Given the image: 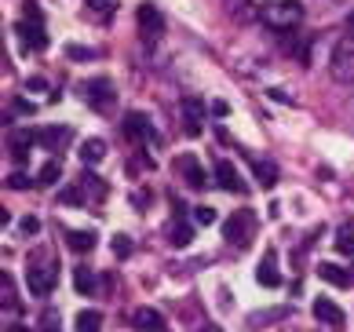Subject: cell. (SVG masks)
<instances>
[{"label": "cell", "mask_w": 354, "mask_h": 332, "mask_svg": "<svg viewBox=\"0 0 354 332\" xmlns=\"http://www.w3.org/2000/svg\"><path fill=\"white\" fill-rule=\"evenodd\" d=\"M59 282V263L48 256V252H41V256L30 259V267H26V285H30L33 296H48L51 288H55Z\"/></svg>", "instance_id": "1"}, {"label": "cell", "mask_w": 354, "mask_h": 332, "mask_svg": "<svg viewBox=\"0 0 354 332\" xmlns=\"http://www.w3.org/2000/svg\"><path fill=\"white\" fill-rule=\"evenodd\" d=\"M259 19H263L270 30L288 33V30H296V26L304 22V4H299V0H274V4H267L263 11H259Z\"/></svg>", "instance_id": "2"}, {"label": "cell", "mask_w": 354, "mask_h": 332, "mask_svg": "<svg viewBox=\"0 0 354 332\" xmlns=\"http://www.w3.org/2000/svg\"><path fill=\"white\" fill-rule=\"evenodd\" d=\"M329 73H333V81H339V84H354V33H347V37L336 41L333 55H329Z\"/></svg>", "instance_id": "3"}, {"label": "cell", "mask_w": 354, "mask_h": 332, "mask_svg": "<svg viewBox=\"0 0 354 332\" xmlns=\"http://www.w3.org/2000/svg\"><path fill=\"white\" fill-rule=\"evenodd\" d=\"M252 234H256V216L252 212H234V216L223 223V237H227V245L234 248H248L252 245Z\"/></svg>", "instance_id": "4"}, {"label": "cell", "mask_w": 354, "mask_h": 332, "mask_svg": "<svg viewBox=\"0 0 354 332\" xmlns=\"http://www.w3.org/2000/svg\"><path fill=\"white\" fill-rule=\"evenodd\" d=\"M84 95H88L91 106H99V110H113V102H117V91H113V84L106 81V77L88 81V84H84Z\"/></svg>", "instance_id": "5"}, {"label": "cell", "mask_w": 354, "mask_h": 332, "mask_svg": "<svg viewBox=\"0 0 354 332\" xmlns=\"http://www.w3.org/2000/svg\"><path fill=\"white\" fill-rule=\"evenodd\" d=\"M136 19H139V30H142V37H147V41H157V37L165 33V15H161L157 8L142 4V8L136 11Z\"/></svg>", "instance_id": "6"}, {"label": "cell", "mask_w": 354, "mask_h": 332, "mask_svg": "<svg viewBox=\"0 0 354 332\" xmlns=\"http://www.w3.org/2000/svg\"><path fill=\"white\" fill-rule=\"evenodd\" d=\"M314 317H318V322H325V325H333L336 332H344V311L336 307L333 299H314Z\"/></svg>", "instance_id": "7"}, {"label": "cell", "mask_w": 354, "mask_h": 332, "mask_svg": "<svg viewBox=\"0 0 354 332\" xmlns=\"http://www.w3.org/2000/svg\"><path fill=\"white\" fill-rule=\"evenodd\" d=\"M132 325H136L139 332H168V325H165V317L157 314L153 307H139V311L132 314Z\"/></svg>", "instance_id": "8"}, {"label": "cell", "mask_w": 354, "mask_h": 332, "mask_svg": "<svg viewBox=\"0 0 354 332\" xmlns=\"http://www.w3.org/2000/svg\"><path fill=\"white\" fill-rule=\"evenodd\" d=\"M124 136L142 139V142H153V139H157V131L150 128V121H147L142 113H128V117H124Z\"/></svg>", "instance_id": "9"}, {"label": "cell", "mask_w": 354, "mask_h": 332, "mask_svg": "<svg viewBox=\"0 0 354 332\" xmlns=\"http://www.w3.org/2000/svg\"><path fill=\"white\" fill-rule=\"evenodd\" d=\"M201 117H205V106L198 99H183V124H187V136H198L201 131Z\"/></svg>", "instance_id": "10"}, {"label": "cell", "mask_w": 354, "mask_h": 332, "mask_svg": "<svg viewBox=\"0 0 354 332\" xmlns=\"http://www.w3.org/2000/svg\"><path fill=\"white\" fill-rule=\"evenodd\" d=\"M223 8H227V19L230 22H252L259 15L252 0H223Z\"/></svg>", "instance_id": "11"}, {"label": "cell", "mask_w": 354, "mask_h": 332, "mask_svg": "<svg viewBox=\"0 0 354 332\" xmlns=\"http://www.w3.org/2000/svg\"><path fill=\"white\" fill-rule=\"evenodd\" d=\"M256 282L259 285H281V270H278V259H274V252H267V256H263V263H259V267H256Z\"/></svg>", "instance_id": "12"}, {"label": "cell", "mask_w": 354, "mask_h": 332, "mask_svg": "<svg viewBox=\"0 0 354 332\" xmlns=\"http://www.w3.org/2000/svg\"><path fill=\"white\" fill-rule=\"evenodd\" d=\"M176 172H183V176H187V183L190 187H205V172L198 168V161H194L190 154H183V157H176Z\"/></svg>", "instance_id": "13"}, {"label": "cell", "mask_w": 354, "mask_h": 332, "mask_svg": "<svg viewBox=\"0 0 354 332\" xmlns=\"http://www.w3.org/2000/svg\"><path fill=\"white\" fill-rule=\"evenodd\" d=\"M318 274H322V282H329V285H336V288H347V285L354 282V277L339 267V263H322Z\"/></svg>", "instance_id": "14"}, {"label": "cell", "mask_w": 354, "mask_h": 332, "mask_svg": "<svg viewBox=\"0 0 354 332\" xmlns=\"http://www.w3.org/2000/svg\"><path fill=\"white\" fill-rule=\"evenodd\" d=\"M37 142L48 146V150H62L70 142V128H44V131H37Z\"/></svg>", "instance_id": "15"}, {"label": "cell", "mask_w": 354, "mask_h": 332, "mask_svg": "<svg viewBox=\"0 0 354 332\" xmlns=\"http://www.w3.org/2000/svg\"><path fill=\"white\" fill-rule=\"evenodd\" d=\"M216 179H219V187H223V190H230V194H238V190H241L238 168H234L230 161H219V165H216Z\"/></svg>", "instance_id": "16"}, {"label": "cell", "mask_w": 354, "mask_h": 332, "mask_svg": "<svg viewBox=\"0 0 354 332\" xmlns=\"http://www.w3.org/2000/svg\"><path fill=\"white\" fill-rule=\"evenodd\" d=\"M336 252H344V256H354V219H347L344 227L336 230Z\"/></svg>", "instance_id": "17"}, {"label": "cell", "mask_w": 354, "mask_h": 332, "mask_svg": "<svg viewBox=\"0 0 354 332\" xmlns=\"http://www.w3.org/2000/svg\"><path fill=\"white\" fill-rule=\"evenodd\" d=\"M73 285H77L81 296H95V274H91L88 267H77L73 270Z\"/></svg>", "instance_id": "18"}, {"label": "cell", "mask_w": 354, "mask_h": 332, "mask_svg": "<svg viewBox=\"0 0 354 332\" xmlns=\"http://www.w3.org/2000/svg\"><path fill=\"white\" fill-rule=\"evenodd\" d=\"M66 245L73 252H88V248H95V234H88V230H70L66 234Z\"/></svg>", "instance_id": "19"}, {"label": "cell", "mask_w": 354, "mask_h": 332, "mask_svg": "<svg viewBox=\"0 0 354 332\" xmlns=\"http://www.w3.org/2000/svg\"><path fill=\"white\" fill-rule=\"evenodd\" d=\"M19 37H22V41H26V48H44L48 44V37H44V30H41V26H37V30H33V26H19Z\"/></svg>", "instance_id": "20"}, {"label": "cell", "mask_w": 354, "mask_h": 332, "mask_svg": "<svg viewBox=\"0 0 354 332\" xmlns=\"http://www.w3.org/2000/svg\"><path fill=\"white\" fill-rule=\"evenodd\" d=\"M81 157L91 165V161H102V157H106V142L102 139H88L84 146H81Z\"/></svg>", "instance_id": "21"}, {"label": "cell", "mask_w": 354, "mask_h": 332, "mask_svg": "<svg viewBox=\"0 0 354 332\" xmlns=\"http://www.w3.org/2000/svg\"><path fill=\"white\" fill-rule=\"evenodd\" d=\"M102 329V317L95 311H81L77 314V332H99Z\"/></svg>", "instance_id": "22"}, {"label": "cell", "mask_w": 354, "mask_h": 332, "mask_svg": "<svg viewBox=\"0 0 354 332\" xmlns=\"http://www.w3.org/2000/svg\"><path fill=\"white\" fill-rule=\"evenodd\" d=\"M256 176H259L263 187H274V183H278V168L267 165V161H256Z\"/></svg>", "instance_id": "23"}, {"label": "cell", "mask_w": 354, "mask_h": 332, "mask_svg": "<svg viewBox=\"0 0 354 332\" xmlns=\"http://www.w3.org/2000/svg\"><path fill=\"white\" fill-rule=\"evenodd\" d=\"M0 292H4V307H15V285H11V277L8 274H0Z\"/></svg>", "instance_id": "24"}, {"label": "cell", "mask_w": 354, "mask_h": 332, "mask_svg": "<svg viewBox=\"0 0 354 332\" xmlns=\"http://www.w3.org/2000/svg\"><path fill=\"white\" fill-rule=\"evenodd\" d=\"M55 179H59V165H55V161H48V165L41 168V183H44V187H51Z\"/></svg>", "instance_id": "25"}, {"label": "cell", "mask_w": 354, "mask_h": 332, "mask_svg": "<svg viewBox=\"0 0 354 332\" xmlns=\"http://www.w3.org/2000/svg\"><path fill=\"white\" fill-rule=\"evenodd\" d=\"M172 241L176 245H190V227H187V223H183V227L176 223V227H172Z\"/></svg>", "instance_id": "26"}, {"label": "cell", "mask_w": 354, "mask_h": 332, "mask_svg": "<svg viewBox=\"0 0 354 332\" xmlns=\"http://www.w3.org/2000/svg\"><path fill=\"white\" fill-rule=\"evenodd\" d=\"M59 201H62V205H81V190H73V187H70V190H62Z\"/></svg>", "instance_id": "27"}, {"label": "cell", "mask_w": 354, "mask_h": 332, "mask_svg": "<svg viewBox=\"0 0 354 332\" xmlns=\"http://www.w3.org/2000/svg\"><path fill=\"white\" fill-rule=\"evenodd\" d=\"M44 332H59V314H55V311L44 314Z\"/></svg>", "instance_id": "28"}, {"label": "cell", "mask_w": 354, "mask_h": 332, "mask_svg": "<svg viewBox=\"0 0 354 332\" xmlns=\"http://www.w3.org/2000/svg\"><path fill=\"white\" fill-rule=\"evenodd\" d=\"M113 252H117V256H128V252H132V241H128V237H117Z\"/></svg>", "instance_id": "29"}, {"label": "cell", "mask_w": 354, "mask_h": 332, "mask_svg": "<svg viewBox=\"0 0 354 332\" xmlns=\"http://www.w3.org/2000/svg\"><path fill=\"white\" fill-rule=\"evenodd\" d=\"M91 11H99V15H110V0H88Z\"/></svg>", "instance_id": "30"}, {"label": "cell", "mask_w": 354, "mask_h": 332, "mask_svg": "<svg viewBox=\"0 0 354 332\" xmlns=\"http://www.w3.org/2000/svg\"><path fill=\"white\" fill-rule=\"evenodd\" d=\"M212 219H216V208H205V205H201V208H198V223H212Z\"/></svg>", "instance_id": "31"}, {"label": "cell", "mask_w": 354, "mask_h": 332, "mask_svg": "<svg viewBox=\"0 0 354 332\" xmlns=\"http://www.w3.org/2000/svg\"><path fill=\"white\" fill-rule=\"evenodd\" d=\"M22 230H26V234H33V230H41V223H37L33 216H26V219H22Z\"/></svg>", "instance_id": "32"}, {"label": "cell", "mask_w": 354, "mask_h": 332, "mask_svg": "<svg viewBox=\"0 0 354 332\" xmlns=\"http://www.w3.org/2000/svg\"><path fill=\"white\" fill-rule=\"evenodd\" d=\"M70 55H73L77 62H84V59H91V51H88V48H70Z\"/></svg>", "instance_id": "33"}, {"label": "cell", "mask_w": 354, "mask_h": 332, "mask_svg": "<svg viewBox=\"0 0 354 332\" xmlns=\"http://www.w3.org/2000/svg\"><path fill=\"white\" fill-rule=\"evenodd\" d=\"M8 332H30V329H26V325H19V322H15V325H8Z\"/></svg>", "instance_id": "34"}, {"label": "cell", "mask_w": 354, "mask_h": 332, "mask_svg": "<svg viewBox=\"0 0 354 332\" xmlns=\"http://www.w3.org/2000/svg\"><path fill=\"white\" fill-rule=\"evenodd\" d=\"M198 332H223L219 325H205V329H198Z\"/></svg>", "instance_id": "35"}, {"label": "cell", "mask_w": 354, "mask_h": 332, "mask_svg": "<svg viewBox=\"0 0 354 332\" xmlns=\"http://www.w3.org/2000/svg\"><path fill=\"white\" fill-rule=\"evenodd\" d=\"M347 30L354 33V11H351V15H347Z\"/></svg>", "instance_id": "36"}]
</instances>
